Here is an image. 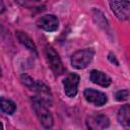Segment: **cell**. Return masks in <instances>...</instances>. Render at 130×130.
Returning a JSON list of instances; mask_svg holds the SVG:
<instances>
[{
	"instance_id": "6da1fadb",
	"label": "cell",
	"mask_w": 130,
	"mask_h": 130,
	"mask_svg": "<svg viewBox=\"0 0 130 130\" xmlns=\"http://www.w3.org/2000/svg\"><path fill=\"white\" fill-rule=\"evenodd\" d=\"M32 103V108L41 122V124L46 128V129H50L53 126V117L51 115V113L49 112V110L46 108L45 104L39 100L37 96L32 98L31 100Z\"/></svg>"
},
{
	"instance_id": "7a4b0ae2",
	"label": "cell",
	"mask_w": 130,
	"mask_h": 130,
	"mask_svg": "<svg viewBox=\"0 0 130 130\" xmlns=\"http://www.w3.org/2000/svg\"><path fill=\"white\" fill-rule=\"evenodd\" d=\"M93 56L94 51L92 49L78 50L71 56V64L76 69H83L91 62Z\"/></svg>"
},
{
	"instance_id": "3957f363",
	"label": "cell",
	"mask_w": 130,
	"mask_h": 130,
	"mask_svg": "<svg viewBox=\"0 0 130 130\" xmlns=\"http://www.w3.org/2000/svg\"><path fill=\"white\" fill-rule=\"evenodd\" d=\"M45 53H46V57H47L48 63L50 65L52 71L54 72V74L56 76L62 74L64 72V67H63L62 61H61L58 53L51 46H47L46 47Z\"/></svg>"
},
{
	"instance_id": "277c9868",
	"label": "cell",
	"mask_w": 130,
	"mask_h": 130,
	"mask_svg": "<svg viewBox=\"0 0 130 130\" xmlns=\"http://www.w3.org/2000/svg\"><path fill=\"white\" fill-rule=\"evenodd\" d=\"M110 6L112 11L121 20H127L130 15V2L129 1H111Z\"/></svg>"
},
{
	"instance_id": "5b68a950",
	"label": "cell",
	"mask_w": 130,
	"mask_h": 130,
	"mask_svg": "<svg viewBox=\"0 0 130 130\" xmlns=\"http://www.w3.org/2000/svg\"><path fill=\"white\" fill-rule=\"evenodd\" d=\"M79 84V76L76 73H70L63 80L64 91L67 96L73 98L77 93V88Z\"/></svg>"
},
{
	"instance_id": "8992f818",
	"label": "cell",
	"mask_w": 130,
	"mask_h": 130,
	"mask_svg": "<svg viewBox=\"0 0 130 130\" xmlns=\"http://www.w3.org/2000/svg\"><path fill=\"white\" fill-rule=\"evenodd\" d=\"M37 24L40 28L46 31H54L59 26L58 18L53 14H46L40 17L37 21Z\"/></svg>"
},
{
	"instance_id": "52a82bcc",
	"label": "cell",
	"mask_w": 130,
	"mask_h": 130,
	"mask_svg": "<svg viewBox=\"0 0 130 130\" xmlns=\"http://www.w3.org/2000/svg\"><path fill=\"white\" fill-rule=\"evenodd\" d=\"M84 98L86 99L87 102H89L98 107L105 105L108 101L107 95L104 92H101V91L92 89V88H86L84 90Z\"/></svg>"
},
{
	"instance_id": "ba28073f",
	"label": "cell",
	"mask_w": 130,
	"mask_h": 130,
	"mask_svg": "<svg viewBox=\"0 0 130 130\" xmlns=\"http://www.w3.org/2000/svg\"><path fill=\"white\" fill-rule=\"evenodd\" d=\"M30 89H32V90L38 92V94H39L38 99L41 100L44 104H49V105L51 104L52 94H51L50 88L45 83H43L42 81H35L32 87Z\"/></svg>"
},
{
	"instance_id": "9c48e42d",
	"label": "cell",
	"mask_w": 130,
	"mask_h": 130,
	"mask_svg": "<svg viewBox=\"0 0 130 130\" xmlns=\"http://www.w3.org/2000/svg\"><path fill=\"white\" fill-rule=\"evenodd\" d=\"M110 120L105 115H98L95 117H91L87 120V126L89 130H98V129H105L109 127Z\"/></svg>"
},
{
	"instance_id": "30bf717a",
	"label": "cell",
	"mask_w": 130,
	"mask_h": 130,
	"mask_svg": "<svg viewBox=\"0 0 130 130\" xmlns=\"http://www.w3.org/2000/svg\"><path fill=\"white\" fill-rule=\"evenodd\" d=\"M90 80L93 83L99 84V85L104 86V87L109 86L112 82V79L110 76H108L106 73L99 71V70H92L90 72Z\"/></svg>"
},
{
	"instance_id": "8fae6325",
	"label": "cell",
	"mask_w": 130,
	"mask_h": 130,
	"mask_svg": "<svg viewBox=\"0 0 130 130\" xmlns=\"http://www.w3.org/2000/svg\"><path fill=\"white\" fill-rule=\"evenodd\" d=\"M15 35H16V38L17 40L19 41V43L21 45H23L28 51H30L31 53H34L35 55H37V48H36V45L35 43L32 42V40L23 31H20V30H17L15 31Z\"/></svg>"
},
{
	"instance_id": "7c38bea8",
	"label": "cell",
	"mask_w": 130,
	"mask_h": 130,
	"mask_svg": "<svg viewBox=\"0 0 130 130\" xmlns=\"http://www.w3.org/2000/svg\"><path fill=\"white\" fill-rule=\"evenodd\" d=\"M118 120L121 125L128 127L130 125V107L129 105H124L120 108L118 112Z\"/></svg>"
},
{
	"instance_id": "4fadbf2b",
	"label": "cell",
	"mask_w": 130,
	"mask_h": 130,
	"mask_svg": "<svg viewBox=\"0 0 130 130\" xmlns=\"http://www.w3.org/2000/svg\"><path fill=\"white\" fill-rule=\"evenodd\" d=\"M92 18L94 20V22L96 23V25H99L101 28L103 29H108L109 27V22L107 20V18L105 17V15L98 9H92Z\"/></svg>"
},
{
	"instance_id": "5bb4252c",
	"label": "cell",
	"mask_w": 130,
	"mask_h": 130,
	"mask_svg": "<svg viewBox=\"0 0 130 130\" xmlns=\"http://www.w3.org/2000/svg\"><path fill=\"white\" fill-rule=\"evenodd\" d=\"M0 108L6 114L11 115V114H13L15 112L16 105L12 101H10V100H7L5 98H0Z\"/></svg>"
},
{
	"instance_id": "9a60e30c",
	"label": "cell",
	"mask_w": 130,
	"mask_h": 130,
	"mask_svg": "<svg viewBox=\"0 0 130 130\" xmlns=\"http://www.w3.org/2000/svg\"><path fill=\"white\" fill-rule=\"evenodd\" d=\"M115 98L118 102H124V101H127L128 98H129V90L128 89H122V90H119L116 92L115 94Z\"/></svg>"
},
{
	"instance_id": "2e32d148",
	"label": "cell",
	"mask_w": 130,
	"mask_h": 130,
	"mask_svg": "<svg viewBox=\"0 0 130 130\" xmlns=\"http://www.w3.org/2000/svg\"><path fill=\"white\" fill-rule=\"evenodd\" d=\"M21 81H22V83H23L24 85H26V86L29 87V88H31L32 85H34V83H35L34 79H32L31 77H29L28 75H26V74L21 75Z\"/></svg>"
},
{
	"instance_id": "e0dca14e",
	"label": "cell",
	"mask_w": 130,
	"mask_h": 130,
	"mask_svg": "<svg viewBox=\"0 0 130 130\" xmlns=\"http://www.w3.org/2000/svg\"><path fill=\"white\" fill-rule=\"evenodd\" d=\"M108 58H109V60H110V61H111L112 63H115V64H116L117 66L119 65V62L117 61L116 57H115V56H113V54H109V57H108Z\"/></svg>"
},
{
	"instance_id": "ac0fdd59",
	"label": "cell",
	"mask_w": 130,
	"mask_h": 130,
	"mask_svg": "<svg viewBox=\"0 0 130 130\" xmlns=\"http://www.w3.org/2000/svg\"><path fill=\"white\" fill-rule=\"evenodd\" d=\"M4 10H5V6H4V3H3L2 1H0V13H2Z\"/></svg>"
},
{
	"instance_id": "d6986e66",
	"label": "cell",
	"mask_w": 130,
	"mask_h": 130,
	"mask_svg": "<svg viewBox=\"0 0 130 130\" xmlns=\"http://www.w3.org/2000/svg\"><path fill=\"white\" fill-rule=\"evenodd\" d=\"M0 130H3V125H2L1 122H0Z\"/></svg>"
},
{
	"instance_id": "ffe728a7",
	"label": "cell",
	"mask_w": 130,
	"mask_h": 130,
	"mask_svg": "<svg viewBox=\"0 0 130 130\" xmlns=\"http://www.w3.org/2000/svg\"><path fill=\"white\" fill-rule=\"evenodd\" d=\"M0 75H1V67H0Z\"/></svg>"
}]
</instances>
